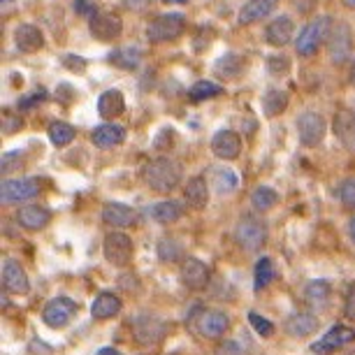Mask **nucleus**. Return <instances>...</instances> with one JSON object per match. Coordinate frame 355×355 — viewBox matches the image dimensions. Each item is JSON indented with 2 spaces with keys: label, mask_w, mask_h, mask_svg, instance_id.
Returning <instances> with one entry per match:
<instances>
[{
  "label": "nucleus",
  "mask_w": 355,
  "mask_h": 355,
  "mask_svg": "<svg viewBox=\"0 0 355 355\" xmlns=\"http://www.w3.org/2000/svg\"><path fill=\"white\" fill-rule=\"evenodd\" d=\"M288 107V93L286 91H270L263 98V112L265 116H279Z\"/></svg>",
  "instance_id": "35"
},
{
  "label": "nucleus",
  "mask_w": 355,
  "mask_h": 355,
  "mask_svg": "<svg viewBox=\"0 0 355 355\" xmlns=\"http://www.w3.org/2000/svg\"><path fill=\"white\" fill-rule=\"evenodd\" d=\"M40 191H42V186H40L37 179H5L3 186H0V200H3V205L28 202V200L40 196Z\"/></svg>",
  "instance_id": "9"
},
{
  "label": "nucleus",
  "mask_w": 355,
  "mask_h": 355,
  "mask_svg": "<svg viewBox=\"0 0 355 355\" xmlns=\"http://www.w3.org/2000/svg\"><path fill=\"white\" fill-rule=\"evenodd\" d=\"M63 65H65V68H70V70H77V72H82L86 68L84 58H79L77 53H65V56H63Z\"/></svg>",
  "instance_id": "44"
},
{
  "label": "nucleus",
  "mask_w": 355,
  "mask_h": 355,
  "mask_svg": "<svg viewBox=\"0 0 355 355\" xmlns=\"http://www.w3.org/2000/svg\"><path fill=\"white\" fill-rule=\"evenodd\" d=\"M220 93H223V86L202 79V82H198V84H193V86H191L189 100H191V103H205V100L216 98V96H220Z\"/></svg>",
  "instance_id": "34"
},
{
  "label": "nucleus",
  "mask_w": 355,
  "mask_h": 355,
  "mask_svg": "<svg viewBox=\"0 0 355 355\" xmlns=\"http://www.w3.org/2000/svg\"><path fill=\"white\" fill-rule=\"evenodd\" d=\"M274 8H277V0H249V3L239 10L237 21H239V26H251V24L260 21V19L270 17Z\"/></svg>",
  "instance_id": "25"
},
{
  "label": "nucleus",
  "mask_w": 355,
  "mask_h": 355,
  "mask_svg": "<svg viewBox=\"0 0 355 355\" xmlns=\"http://www.w3.org/2000/svg\"><path fill=\"white\" fill-rule=\"evenodd\" d=\"M184 253V246L179 242H174V239H160L158 244V256L160 260H165V263H174V260H179Z\"/></svg>",
  "instance_id": "38"
},
{
  "label": "nucleus",
  "mask_w": 355,
  "mask_h": 355,
  "mask_svg": "<svg viewBox=\"0 0 355 355\" xmlns=\"http://www.w3.org/2000/svg\"><path fill=\"white\" fill-rule=\"evenodd\" d=\"M49 139H51V144H56V146H65V144H70L72 139L77 137V130H75V125H70V123H65V121H53L49 125Z\"/></svg>",
  "instance_id": "36"
},
{
  "label": "nucleus",
  "mask_w": 355,
  "mask_h": 355,
  "mask_svg": "<svg viewBox=\"0 0 355 355\" xmlns=\"http://www.w3.org/2000/svg\"><path fill=\"white\" fill-rule=\"evenodd\" d=\"M137 218H139V214H137V209H132L130 205L107 202L103 207V220H105L107 225H112V227H130V225H137Z\"/></svg>",
  "instance_id": "17"
},
{
  "label": "nucleus",
  "mask_w": 355,
  "mask_h": 355,
  "mask_svg": "<svg viewBox=\"0 0 355 355\" xmlns=\"http://www.w3.org/2000/svg\"><path fill=\"white\" fill-rule=\"evenodd\" d=\"M49 220H51V211L40 205H26L17 211V223L28 232L44 230L49 225Z\"/></svg>",
  "instance_id": "18"
},
{
  "label": "nucleus",
  "mask_w": 355,
  "mask_h": 355,
  "mask_svg": "<svg viewBox=\"0 0 355 355\" xmlns=\"http://www.w3.org/2000/svg\"><path fill=\"white\" fill-rule=\"evenodd\" d=\"M295 35V21L288 15L277 17L274 21L265 28V40L272 46H286Z\"/></svg>",
  "instance_id": "21"
},
{
  "label": "nucleus",
  "mask_w": 355,
  "mask_h": 355,
  "mask_svg": "<svg viewBox=\"0 0 355 355\" xmlns=\"http://www.w3.org/2000/svg\"><path fill=\"white\" fill-rule=\"evenodd\" d=\"M184 200L191 209L202 211L209 205V186L205 177H191L184 186Z\"/></svg>",
  "instance_id": "22"
},
{
  "label": "nucleus",
  "mask_w": 355,
  "mask_h": 355,
  "mask_svg": "<svg viewBox=\"0 0 355 355\" xmlns=\"http://www.w3.org/2000/svg\"><path fill=\"white\" fill-rule=\"evenodd\" d=\"M277 202H279V193L270 189V186H258V189L251 193V205L256 211H270Z\"/></svg>",
  "instance_id": "33"
},
{
  "label": "nucleus",
  "mask_w": 355,
  "mask_h": 355,
  "mask_svg": "<svg viewBox=\"0 0 355 355\" xmlns=\"http://www.w3.org/2000/svg\"><path fill=\"white\" fill-rule=\"evenodd\" d=\"M21 128H24L21 116H15V114H10V112H5V114H3V132H5V135L19 132Z\"/></svg>",
  "instance_id": "41"
},
{
  "label": "nucleus",
  "mask_w": 355,
  "mask_h": 355,
  "mask_svg": "<svg viewBox=\"0 0 355 355\" xmlns=\"http://www.w3.org/2000/svg\"><path fill=\"white\" fill-rule=\"evenodd\" d=\"M332 128H334V137L339 139V144L344 146L346 151L355 153V114L348 110L337 112Z\"/></svg>",
  "instance_id": "19"
},
{
  "label": "nucleus",
  "mask_w": 355,
  "mask_h": 355,
  "mask_svg": "<svg viewBox=\"0 0 355 355\" xmlns=\"http://www.w3.org/2000/svg\"><path fill=\"white\" fill-rule=\"evenodd\" d=\"M339 200L346 209H355V177L346 179V182L339 186Z\"/></svg>",
  "instance_id": "40"
},
{
  "label": "nucleus",
  "mask_w": 355,
  "mask_h": 355,
  "mask_svg": "<svg viewBox=\"0 0 355 355\" xmlns=\"http://www.w3.org/2000/svg\"><path fill=\"white\" fill-rule=\"evenodd\" d=\"M186 327L202 339H220L230 330V316L223 309H214V306H196L189 318Z\"/></svg>",
  "instance_id": "1"
},
{
  "label": "nucleus",
  "mask_w": 355,
  "mask_h": 355,
  "mask_svg": "<svg viewBox=\"0 0 355 355\" xmlns=\"http://www.w3.org/2000/svg\"><path fill=\"white\" fill-rule=\"evenodd\" d=\"M163 3H174V5H184V3H189V0H163Z\"/></svg>",
  "instance_id": "49"
},
{
  "label": "nucleus",
  "mask_w": 355,
  "mask_h": 355,
  "mask_svg": "<svg viewBox=\"0 0 355 355\" xmlns=\"http://www.w3.org/2000/svg\"><path fill=\"white\" fill-rule=\"evenodd\" d=\"M211 151H214V156L220 160H234L242 153V137L227 128L218 130L216 135L211 137Z\"/></svg>",
  "instance_id": "16"
},
{
  "label": "nucleus",
  "mask_w": 355,
  "mask_h": 355,
  "mask_svg": "<svg viewBox=\"0 0 355 355\" xmlns=\"http://www.w3.org/2000/svg\"><path fill=\"white\" fill-rule=\"evenodd\" d=\"M351 84L355 86V61H353V65H351Z\"/></svg>",
  "instance_id": "50"
},
{
  "label": "nucleus",
  "mask_w": 355,
  "mask_h": 355,
  "mask_svg": "<svg viewBox=\"0 0 355 355\" xmlns=\"http://www.w3.org/2000/svg\"><path fill=\"white\" fill-rule=\"evenodd\" d=\"M327 51H330V58L334 65H341L348 61L353 51V33L348 24H337L332 26V33L327 37Z\"/></svg>",
  "instance_id": "12"
},
{
  "label": "nucleus",
  "mask_w": 355,
  "mask_h": 355,
  "mask_svg": "<svg viewBox=\"0 0 355 355\" xmlns=\"http://www.w3.org/2000/svg\"><path fill=\"white\" fill-rule=\"evenodd\" d=\"M125 139V128L119 123H103L93 130V144L100 146V149H112V146H119Z\"/></svg>",
  "instance_id": "28"
},
{
  "label": "nucleus",
  "mask_w": 355,
  "mask_h": 355,
  "mask_svg": "<svg viewBox=\"0 0 355 355\" xmlns=\"http://www.w3.org/2000/svg\"><path fill=\"white\" fill-rule=\"evenodd\" d=\"M96 355H121V353H119L116 348H112V346H105V348H100Z\"/></svg>",
  "instance_id": "46"
},
{
  "label": "nucleus",
  "mask_w": 355,
  "mask_h": 355,
  "mask_svg": "<svg viewBox=\"0 0 355 355\" xmlns=\"http://www.w3.org/2000/svg\"><path fill=\"white\" fill-rule=\"evenodd\" d=\"M318 330V318L313 316L311 311H302V313H293L286 320V332L291 337H309Z\"/></svg>",
  "instance_id": "27"
},
{
  "label": "nucleus",
  "mask_w": 355,
  "mask_h": 355,
  "mask_svg": "<svg viewBox=\"0 0 355 355\" xmlns=\"http://www.w3.org/2000/svg\"><path fill=\"white\" fill-rule=\"evenodd\" d=\"M105 258L107 263L114 267H125L132 263V256H135V244H132L130 234H125L121 230H114L105 237L103 244Z\"/></svg>",
  "instance_id": "7"
},
{
  "label": "nucleus",
  "mask_w": 355,
  "mask_h": 355,
  "mask_svg": "<svg viewBox=\"0 0 355 355\" xmlns=\"http://www.w3.org/2000/svg\"><path fill=\"white\" fill-rule=\"evenodd\" d=\"M179 277H182V284L189 288V291L200 293V291H205V288L209 286L211 272H209V267H207L205 260L189 256L182 263V274H179Z\"/></svg>",
  "instance_id": "13"
},
{
  "label": "nucleus",
  "mask_w": 355,
  "mask_h": 355,
  "mask_svg": "<svg viewBox=\"0 0 355 355\" xmlns=\"http://www.w3.org/2000/svg\"><path fill=\"white\" fill-rule=\"evenodd\" d=\"M249 325L256 330V334H260V337H265V339L274 334V323L267 320L265 316H260L258 311H249Z\"/></svg>",
  "instance_id": "39"
},
{
  "label": "nucleus",
  "mask_w": 355,
  "mask_h": 355,
  "mask_svg": "<svg viewBox=\"0 0 355 355\" xmlns=\"http://www.w3.org/2000/svg\"><path fill=\"white\" fill-rule=\"evenodd\" d=\"M146 186L156 193H172L182 184V165L170 156H158L144 165L142 172Z\"/></svg>",
  "instance_id": "2"
},
{
  "label": "nucleus",
  "mask_w": 355,
  "mask_h": 355,
  "mask_svg": "<svg viewBox=\"0 0 355 355\" xmlns=\"http://www.w3.org/2000/svg\"><path fill=\"white\" fill-rule=\"evenodd\" d=\"M332 293V286L330 281L325 279H313L309 284L304 286V302L309 306H325L327 297Z\"/></svg>",
  "instance_id": "30"
},
{
  "label": "nucleus",
  "mask_w": 355,
  "mask_h": 355,
  "mask_svg": "<svg viewBox=\"0 0 355 355\" xmlns=\"http://www.w3.org/2000/svg\"><path fill=\"white\" fill-rule=\"evenodd\" d=\"M274 279V265L270 258H260L256 263V270H253V288L256 291H265L267 286L272 284Z\"/></svg>",
  "instance_id": "37"
},
{
  "label": "nucleus",
  "mask_w": 355,
  "mask_h": 355,
  "mask_svg": "<svg viewBox=\"0 0 355 355\" xmlns=\"http://www.w3.org/2000/svg\"><path fill=\"white\" fill-rule=\"evenodd\" d=\"M214 72L223 79V82H234L246 72V58L242 53H223L216 63H214Z\"/></svg>",
  "instance_id": "20"
},
{
  "label": "nucleus",
  "mask_w": 355,
  "mask_h": 355,
  "mask_svg": "<svg viewBox=\"0 0 355 355\" xmlns=\"http://www.w3.org/2000/svg\"><path fill=\"white\" fill-rule=\"evenodd\" d=\"M288 65H291V63H288V58H284V56H274V58H270V63H267V68H270L272 75L281 77V75H286Z\"/></svg>",
  "instance_id": "42"
},
{
  "label": "nucleus",
  "mask_w": 355,
  "mask_h": 355,
  "mask_svg": "<svg viewBox=\"0 0 355 355\" xmlns=\"http://www.w3.org/2000/svg\"><path fill=\"white\" fill-rule=\"evenodd\" d=\"M327 123L318 112H304L297 119V135L304 146H318L325 139Z\"/></svg>",
  "instance_id": "10"
},
{
  "label": "nucleus",
  "mask_w": 355,
  "mask_h": 355,
  "mask_svg": "<svg viewBox=\"0 0 355 355\" xmlns=\"http://www.w3.org/2000/svg\"><path fill=\"white\" fill-rule=\"evenodd\" d=\"M344 313L351 320H355V284L348 286V293H346V302H344Z\"/></svg>",
  "instance_id": "43"
},
{
  "label": "nucleus",
  "mask_w": 355,
  "mask_h": 355,
  "mask_svg": "<svg viewBox=\"0 0 355 355\" xmlns=\"http://www.w3.org/2000/svg\"><path fill=\"white\" fill-rule=\"evenodd\" d=\"M149 216L156 220V223H174L184 216V207L177 200H163V202H156L149 207Z\"/></svg>",
  "instance_id": "29"
},
{
  "label": "nucleus",
  "mask_w": 355,
  "mask_h": 355,
  "mask_svg": "<svg viewBox=\"0 0 355 355\" xmlns=\"http://www.w3.org/2000/svg\"><path fill=\"white\" fill-rule=\"evenodd\" d=\"M293 3H295V8L302 12V15H311V12L316 10L318 0H293Z\"/></svg>",
  "instance_id": "45"
},
{
  "label": "nucleus",
  "mask_w": 355,
  "mask_h": 355,
  "mask_svg": "<svg viewBox=\"0 0 355 355\" xmlns=\"http://www.w3.org/2000/svg\"><path fill=\"white\" fill-rule=\"evenodd\" d=\"M125 112V98L119 89H110L105 91L103 96L98 98V114L103 119H116Z\"/></svg>",
  "instance_id": "26"
},
{
  "label": "nucleus",
  "mask_w": 355,
  "mask_h": 355,
  "mask_svg": "<svg viewBox=\"0 0 355 355\" xmlns=\"http://www.w3.org/2000/svg\"><path fill=\"white\" fill-rule=\"evenodd\" d=\"M186 26V17L179 15V12H167V15L156 17L146 28V37L153 44H163V42H172L184 33Z\"/></svg>",
  "instance_id": "6"
},
{
  "label": "nucleus",
  "mask_w": 355,
  "mask_h": 355,
  "mask_svg": "<svg viewBox=\"0 0 355 355\" xmlns=\"http://www.w3.org/2000/svg\"><path fill=\"white\" fill-rule=\"evenodd\" d=\"M332 33V17H316L311 24H306L302 31H300L297 40H295V49H297L300 56H313L320 46L327 42Z\"/></svg>",
  "instance_id": "5"
},
{
  "label": "nucleus",
  "mask_w": 355,
  "mask_h": 355,
  "mask_svg": "<svg viewBox=\"0 0 355 355\" xmlns=\"http://www.w3.org/2000/svg\"><path fill=\"white\" fill-rule=\"evenodd\" d=\"M89 28H91V35L100 40V42H112L121 35L123 31V21L116 12H96L91 19H89Z\"/></svg>",
  "instance_id": "11"
},
{
  "label": "nucleus",
  "mask_w": 355,
  "mask_h": 355,
  "mask_svg": "<svg viewBox=\"0 0 355 355\" xmlns=\"http://www.w3.org/2000/svg\"><path fill=\"white\" fill-rule=\"evenodd\" d=\"M351 341H355V330L348 325H334L327 330V334H323V339L316 341L311 346V353L316 355H323V353H330V351H337V348H344L348 346Z\"/></svg>",
  "instance_id": "15"
},
{
  "label": "nucleus",
  "mask_w": 355,
  "mask_h": 355,
  "mask_svg": "<svg viewBox=\"0 0 355 355\" xmlns=\"http://www.w3.org/2000/svg\"><path fill=\"white\" fill-rule=\"evenodd\" d=\"M77 309L79 306L75 300L65 297V295H58V297H53L44 304L42 320L46 327H51V330H61V327H65L77 316Z\"/></svg>",
  "instance_id": "8"
},
{
  "label": "nucleus",
  "mask_w": 355,
  "mask_h": 355,
  "mask_svg": "<svg viewBox=\"0 0 355 355\" xmlns=\"http://www.w3.org/2000/svg\"><path fill=\"white\" fill-rule=\"evenodd\" d=\"M348 232H351V237H353V242H355V216L348 220Z\"/></svg>",
  "instance_id": "47"
},
{
  "label": "nucleus",
  "mask_w": 355,
  "mask_h": 355,
  "mask_svg": "<svg viewBox=\"0 0 355 355\" xmlns=\"http://www.w3.org/2000/svg\"><path fill=\"white\" fill-rule=\"evenodd\" d=\"M211 177H214V189H216L218 196H230L239 186V177L230 167H216V170L211 172Z\"/></svg>",
  "instance_id": "31"
},
{
  "label": "nucleus",
  "mask_w": 355,
  "mask_h": 355,
  "mask_svg": "<svg viewBox=\"0 0 355 355\" xmlns=\"http://www.w3.org/2000/svg\"><path fill=\"white\" fill-rule=\"evenodd\" d=\"M3 291L12 295H26L31 291V281L24 265L15 258L3 260Z\"/></svg>",
  "instance_id": "14"
},
{
  "label": "nucleus",
  "mask_w": 355,
  "mask_h": 355,
  "mask_svg": "<svg viewBox=\"0 0 355 355\" xmlns=\"http://www.w3.org/2000/svg\"><path fill=\"white\" fill-rule=\"evenodd\" d=\"M121 297L116 293H100L91 304V316L96 320H110L121 313Z\"/></svg>",
  "instance_id": "23"
},
{
  "label": "nucleus",
  "mask_w": 355,
  "mask_h": 355,
  "mask_svg": "<svg viewBox=\"0 0 355 355\" xmlns=\"http://www.w3.org/2000/svg\"><path fill=\"white\" fill-rule=\"evenodd\" d=\"M110 61L121 70H135L142 61V53H139L137 46H121V49H114L110 53Z\"/></svg>",
  "instance_id": "32"
},
{
  "label": "nucleus",
  "mask_w": 355,
  "mask_h": 355,
  "mask_svg": "<svg viewBox=\"0 0 355 355\" xmlns=\"http://www.w3.org/2000/svg\"><path fill=\"white\" fill-rule=\"evenodd\" d=\"M3 3H10V0H3Z\"/></svg>",
  "instance_id": "51"
},
{
  "label": "nucleus",
  "mask_w": 355,
  "mask_h": 355,
  "mask_svg": "<svg viewBox=\"0 0 355 355\" xmlns=\"http://www.w3.org/2000/svg\"><path fill=\"white\" fill-rule=\"evenodd\" d=\"M344 5L348 10H355V0H344Z\"/></svg>",
  "instance_id": "48"
},
{
  "label": "nucleus",
  "mask_w": 355,
  "mask_h": 355,
  "mask_svg": "<svg viewBox=\"0 0 355 355\" xmlns=\"http://www.w3.org/2000/svg\"><path fill=\"white\" fill-rule=\"evenodd\" d=\"M267 237H270V227L256 214H244L234 225V242L246 253H256L263 249Z\"/></svg>",
  "instance_id": "3"
},
{
  "label": "nucleus",
  "mask_w": 355,
  "mask_h": 355,
  "mask_svg": "<svg viewBox=\"0 0 355 355\" xmlns=\"http://www.w3.org/2000/svg\"><path fill=\"white\" fill-rule=\"evenodd\" d=\"M130 330H132V339H135L137 346L151 348L165 339L167 323L151 311H139L130 318Z\"/></svg>",
  "instance_id": "4"
},
{
  "label": "nucleus",
  "mask_w": 355,
  "mask_h": 355,
  "mask_svg": "<svg viewBox=\"0 0 355 355\" xmlns=\"http://www.w3.org/2000/svg\"><path fill=\"white\" fill-rule=\"evenodd\" d=\"M15 44L26 53L40 51L44 46V33L35 24H21L15 31Z\"/></svg>",
  "instance_id": "24"
}]
</instances>
